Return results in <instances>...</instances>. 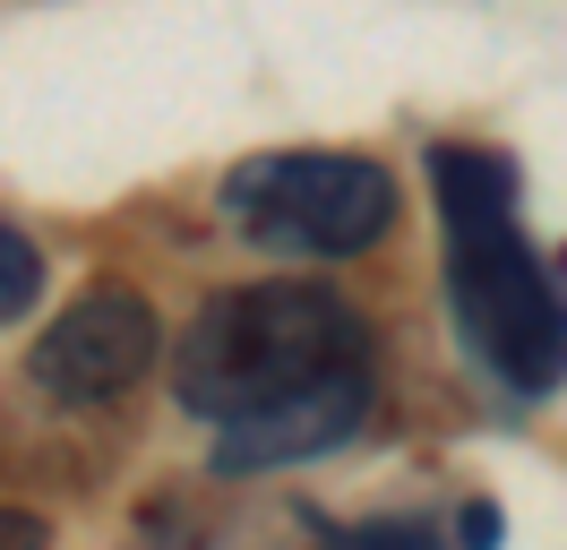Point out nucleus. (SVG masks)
I'll use <instances>...</instances> for the list:
<instances>
[{
    "label": "nucleus",
    "instance_id": "obj_1",
    "mask_svg": "<svg viewBox=\"0 0 567 550\" xmlns=\"http://www.w3.org/2000/svg\"><path fill=\"white\" fill-rule=\"evenodd\" d=\"M430 206H439V258L456 302L464 353L507 396H559L567 387V284L525 233L516 164L498 146L439 138L430 146Z\"/></svg>",
    "mask_w": 567,
    "mask_h": 550
},
{
    "label": "nucleus",
    "instance_id": "obj_2",
    "mask_svg": "<svg viewBox=\"0 0 567 550\" xmlns=\"http://www.w3.org/2000/svg\"><path fill=\"white\" fill-rule=\"evenodd\" d=\"M344 387H370V327L336 284H310V275L233 284L173 344V396L207 430H241Z\"/></svg>",
    "mask_w": 567,
    "mask_h": 550
},
{
    "label": "nucleus",
    "instance_id": "obj_3",
    "mask_svg": "<svg viewBox=\"0 0 567 550\" xmlns=\"http://www.w3.org/2000/svg\"><path fill=\"white\" fill-rule=\"evenodd\" d=\"M395 172L344 146H276L224 172V224L267 258H370L395 233Z\"/></svg>",
    "mask_w": 567,
    "mask_h": 550
},
{
    "label": "nucleus",
    "instance_id": "obj_4",
    "mask_svg": "<svg viewBox=\"0 0 567 550\" xmlns=\"http://www.w3.org/2000/svg\"><path fill=\"white\" fill-rule=\"evenodd\" d=\"M155 353H164L155 309H146L138 293L104 284V293H78V302L43 327V344L27 353V370H35V387L52 396V405L86 412V405L130 396V387L155 370Z\"/></svg>",
    "mask_w": 567,
    "mask_h": 550
},
{
    "label": "nucleus",
    "instance_id": "obj_5",
    "mask_svg": "<svg viewBox=\"0 0 567 550\" xmlns=\"http://www.w3.org/2000/svg\"><path fill=\"white\" fill-rule=\"evenodd\" d=\"M370 412V387H344V396H319V405L267 412V421H241V430H215V465L224 473H267V465H301V456H327L344 447Z\"/></svg>",
    "mask_w": 567,
    "mask_h": 550
},
{
    "label": "nucleus",
    "instance_id": "obj_6",
    "mask_svg": "<svg viewBox=\"0 0 567 550\" xmlns=\"http://www.w3.org/2000/svg\"><path fill=\"white\" fill-rule=\"evenodd\" d=\"M319 550H498V508L464 499L456 516H379V524H353Z\"/></svg>",
    "mask_w": 567,
    "mask_h": 550
},
{
    "label": "nucleus",
    "instance_id": "obj_7",
    "mask_svg": "<svg viewBox=\"0 0 567 550\" xmlns=\"http://www.w3.org/2000/svg\"><path fill=\"white\" fill-rule=\"evenodd\" d=\"M35 302H43V249L0 215V327H18Z\"/></svg>",
    "mask_w": 567,
    "mask_h": 550
},
{
    "label": "nucleus",
    "instance_id": "obj_8",
    "mask_svg": "<svg viewBox=\"0 0 567 550\" xmlns=\"http://www.w3.org/2000/svg\"><path fill=\"white\" fill-rule=\"evenodd\" d=\"M0 550H52V524L35 508H0Z\"/></svg>",
    "mask_w": 567,
    "mask_h": 550
}]
</instances>
